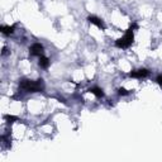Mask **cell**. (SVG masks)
<instances>
[{"label":"cell","mask_w":162,"mask_h":162,"mask_svg":"<svg viewBox=\"0 0 162 162\" xmlns=\"http://www.w3.org/2000/svg\"><path fill=\"white\" fill-rule=\"evenodd\" d=\"M89 92H91V94H94L96 98H103V96L105 95L104 94V91H103V89L102 87H99V86H91L89 90H87Z\"/></svg>","instance_id":"6"},{"label":"cell","mask_w":162,"mask_h":162,"mask_svg":"<svg viewBox=\"0 0 162 162\" xmlns=\"http://www.w3.org/2000/svg\"><path fill=\"white\" fill-rule=\"evenodd\" d=\"M118 94L120 96H127V95H129V91L127 89H124V87H119L118 89Z\"/></svg>","instance_id":"9"},{"label":"cell","mask_w":162,"mask_h":162,"mask_svg":"<svg viewBox=\"0 0 162 162\" xmlns=\"http://www.w3.org/2000/svg\"><path fill=\"white\" fill-rule=\"evenodd\" d=\"M19 87L25 92H41L44 90V82L42 79L36 80V81L23 79L19 81Z\"/></svg>","instance_id":"1"},{"label":"cell","mask_w":162,"mask_h":162,"mask_svg":"<svg viewBox=\"0 0 162 162\" xmlns=\"http://www.w3.org/2000/svg\"><path fill=\"white\" fill-rule=\"evenodd\" d=\"M149 70L147 69H139V70H134L129 74L131 77H134V79H144V77H148L149 76Z\"/></svg>","instance_id":"4"},{"label":"cell","mask_w":162,"mask_h":162,"mask_svg":"<svg viewBox=\"0 0 162 162\" xmlns=\"http://www.w3.org/2000/svg\"><path fill=\"white\" fill-rule=\"evenodd\" d=\"M0 30H2V33L5 34V36H10L14 33L15 30V25H2L0 27Z\"/></svg>","instance_id":"7"},{"label":"cell","mask_w":162,"mask_h":162,"mask_svg":"<svg viewBox=\"0 0 162 162\" xmlns=\"http://www.w3.org/2000/svg\"><path fill=\"white\" fill-rule=\"evenodd\" d=\"M129 28H131L132 30H134V29H138V28H139V25H138L137 23H132V24H131V27H129Z\"/></svg>","instance_id":"12"},{"label":"cell","mask_w":162,"mask_h":162,"mask_svg":"<svg viewBox=\"0 0 162 162\" xmlns=\"http://www.w3.org/2000/svg\"><path fill=\"white\" fill-rule=\"evenodd\" d=\"M4 119H5L8 123H14L15 120H18V118H17V117H14V115H5V117H4Z\"/></svg>","instance_id":"10"},{"label":"cell","mask_w":162,"mask_h":162,"mask_svg":"<svg viewBox=\"0 0 162 162\" xmlns=\"http://www.w3.org/2000/svg\"><path fill=\"white\" fill-rule=\"evenodd\" d=\"M29 52H30L32 56L41 57V56H43V53H44V47H43V44H41V43H33V44L29 47Z\"/></svg>","instance_id":"3"},{"label":"cell","mask_w":162,"mask_h":162,"mask_svg":"<svg viewBox=\"0 0 162 162\" xmlns=\"http://www.w3.org/2000/svg\"><path fill=\"white\" fill-rule=\"evenodd\" d=\"M8 53H9V52H8V50L4 47V48H3V52H2V55H3V56H7Z\"/></svg>","instance_id":"13"},{"label":"cell","mask_w":162,"mask_h":162,"mask_svg":"<svg viewBox=\"0 0 162 162\" xmlns=\"http://www.w3.org/2000/svg\"><path fill=\"white\" fill-rule=\"evenodd\" d=\"M38 65H39V67L41 69H48L50 67V65H51V61H50V58L48 57H46V56H41L39 57V61H38Z\"/></svg>","instance_id":"8"},{"label":"cell","mask_w":162,"mask_h":162,"mask_svg":"<svg viewBox=\"0 0 162 162\" xmlns=\"http://www.w3.org/2000/svg\"><path fill=\"white\" fill-rule=\"evenodd\" d=\"M87 22L90 23V24H94V25H96L98 28H100V29H105L107 28V25H105V23L100 19V18H98V17H95V15H89L87 17Z\"/></svg>","instance_id":"5"},{"label":"cell","mask_w":162,"mask_h":162,"mask_svg":"<svg viewBox=\"0 0 162 162\" xmlns=\"http://www.w3.org/2000/svg\"><path fill=\"white\" fill-rule=\"evenodd\" d=\"M133 41H134L133 30L129 28L122 38H119V39L115 41V46H117L118 48H129V47L133 44Z\"/></svg>","instance_id":"2"},{"label":"cell","mask_w":162,"mask_h":162,"mask_svg":"<svg viewBox=\"0 0 162 162\" xmlns=\"http://www.w3.org/2000/svg\"><path fill=\"white\" fill-rule=\"evenodd\" d=\"M156 82H157L159 86H162V75H158V76L156 77Z\"/></svg>","instance_id":"11"}]
</instances>
